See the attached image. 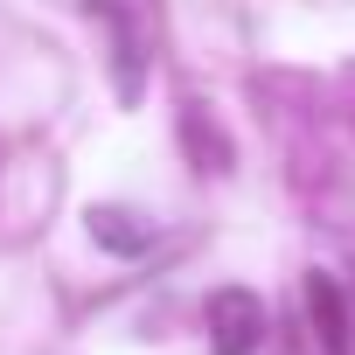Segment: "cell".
Segmentation results:
<instances>
[{
    "label": "cell",
    "instance_id": "6da1fadb",
    "mask_svg": "<svg viewBox=\"0 0 355 355\" xmlns=\"http://www.w3.org/2000/svg\"><path fill=\"white\" fill-rule=\"evenodd\" d=\"M209 334H216V355H251L258 348V334H265V306H258V293H216L209 300Z\"/></svg>",
    "mask_w": 355,
    "mask_h": 355
},
{
    "label": "cell",
    "instance_id": "7a4b0ae2",
    "mask_svg": "<svg viewBox=\"0 0 355 355\" xmlns=\"http://www.w3.org/2000/svg\"><path fill=\"white\" fill-rule=\"evenodd\" d=\"M306 313H320V341L327 355H348V320H341V300L327 279H306Z\"/></svg>",
    "mask_w": 355,
    "mask_h": 355
},
{
    "label": "cell",
    "instance_id": "3957f363",
    "mask_svg": "<svg viewBox=\"0 0 355 355\" xmlns=\"http://www.w3.org/2000/svg\"><path fill=\"white\" fill-rule=\"evenodd\" d=\"M132 216H119V209H91V230L112 244V251H146V230H125Z\"/></svg>",
    "mask_w": 355,
    "mask_h": 355
}]
</instances>
